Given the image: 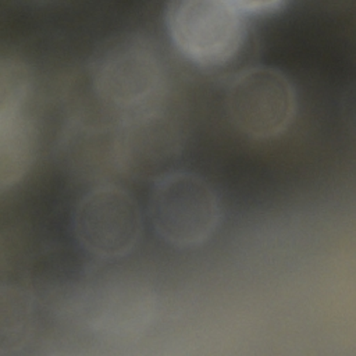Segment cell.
Listing matches in <instances>:
<instances>
[{
  "instance_id": "cell-6",
  "label": "cell",
  "mask_w": 356,
  "mask_h": 356,
  "mask_svg": "<svg viewBox=\"0 0 356 356\" xmlns=\"http://www.w3.org/2000/svg\"><path fill=\"white\" fill-rule=\"evenodd\" d=\"M181 138L165 117L145 111L129 117L117 131L113 156L117 165L139 178H159L179 154Z\"/></svg>"
},
{
  "instance_id": "cell-2",
  "label": "cell",
  "mask_w": 356,
  "mask_h": 356,
  "mask_svg": "<svg viewBox=\"0 0 356 356\" xmlns=\"http://www.w3.org/2000/svg\"><path fill=\"white\" fill-rule=\"evenodd\" d=\"M149 216L165 242L177 248H193L214 234L221 210L216 192L202 177L170 171L156 178L149 197Z\"/></svg>"
},
{
  "instance_id": "cell-9",
  "label": "cell",
  "mask_w": 356,
  "mask_h": 356,
  "mask_svg": "<svg viewBox=\"0 0 356 356\" xmlns=\"http://www.w3.org/2000/svg\"><path fill=\"white\" fill-rule=\"evenodd\" d=\"M31 307L28 299L19 291L3 289L1 292V345L17 346L29 325Z\"/></svg>"
},
{
  "instance_id": "cell-7",
  "label": "cell",
  "mask_w": 356,
  "mask_h": 356,
  "mask_svg": "<svg viewBox=\"0 0 356 356\" xmlns=\"http://www.w3.org/2000/svg\"><path fill=\"white\" fill-rule=\"evenodd\" d=\"M150 299L143 288L131 284L107 286L93 300L90 323L107 335H132L149 320Z\"/></svg>"
},
{
  "instance_id": "cell-1",
  "label": "cell",
  "mask_w": 356,
  "mask_h": 356,
  "mask_svg": "<svg viewBox=\"0 0 356 356\" xmlns=\"http://www.w3.org/2000/svg\"><path fill=\"white\" fill-rule=\"evenodd\" d=\"M165 26L177 50L202 67L232 60L246 35L245 15L234 1L181 0L165 8Z\"/></svg>"
},
{
  "instance_id": "cell-3",
  "label": "cell",
  "mask_w": 356,
  "mask_h": 356,
  "mask_svg": "<svg viewBox=\"0 0 356 356\" xmlns=\"http://www.w3.org/2000/svg\"><path fill=\"white\" fill-rule=\"evenodd\" d=\"M228 114L235 127L256 139L281 135L296 113V93L285 74L273 67L241 71L228 88Z\"/></svg>"
},
{
  "instance_id": "cell-10",
  "label": "cell",
  "mask_w": 356,
  "mask_h": 356,
  "mask_svg": "<svg viewBox=\"0 0 356 356\" xmlns=\"http://www.w3.org/2000/svg\"><path fill=\"white\" fill-rule=\"evenodd\" d=\"M236 8L246 17L250 14H270L281 10L285 4L277 0H239L234 1Z\"/></svg>"
},
{
  "instance_id": "cell-8",
  "label": "cell",
  "mask_w": 356,
  "mask_h": 356,
  "mask_svg": "<svg viewBox=\"0 0 356 356\" xmlns=\"http://www.w3.org/2000/svg\"><path fill=\"white\" fill-rule=\"evenodd\" d=\"M36 149V134L24 107L0 108V186L17 184L29 168Z\"/></svg>"
},
{
  "instance_id": "cell-4",
  "label": "cell",
  "mask_w": 356,
  "mask_h": 356,
  "mask_svg": "<svg viewBox=\"0 0 356 356\" xmlns=\"http://www.w3.org/2000/svg\"><path fill=\"white\" fill-rule=\"evenodd\" d=\"M142 229L135 199L117 185H99L85 193L74 213L81 246L100 259H118L136 245Z\"/></svg>"
},
{
  "instance_id": "cell-5",
  "label": "cell",
  "mask_w": 356,
  "mask_h": 356,
  "mask_svg": "<svg viewBox=\"0 0 356 356\" xmlns=\"http://www.w3.org/2000/svg\"><path fill=\"white\" fill-rule=\"evenodd\" d=\"M163 70L150 44L139 38H121L107 44L93 65V86L107 104L140 110L161 85Z\"/></svg>"
}]
</instances>
